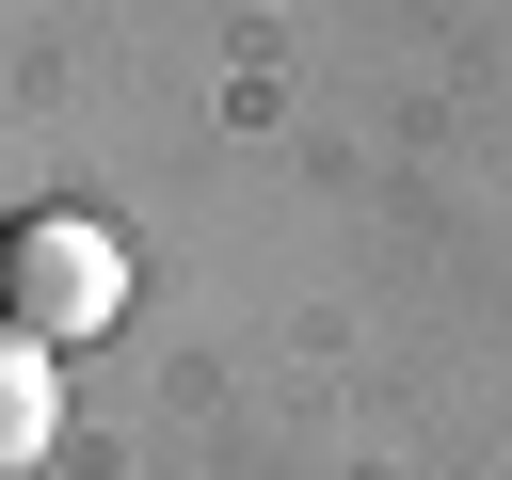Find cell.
Listing matches in <instances>:
<instances>
[{
	"mask_svg": "<svg viewBox=\"0 0 512 480\" xmlns=\"http://www.w3.org/2000/svg\"><path fill=\"white\" fill-rule=\"evenodd\" d=\"M48 432H64V368H48V336H16V320H0V480H32V464H48Z\"/></svg>",
	"mask_w": 512,
	"mask_h": 480,
	"instance_id": "7a4b0ae2",
	"label": "cell"
},
{
	"mask_svg": "<svg viewBox=\"0 0 512 480\" xmlns=\"http://www.w3.org/2000/svg\"><path fill=\"white\" fill-rule=\"evenodd\" d=\"M112 288H128V272H112V240H96V224H64V208H48V224H0V320H16V336H48V352H64V336H96V320H112Z\"/></svg>",
	"mask_w": 512,
	"mask_h": 480,
	"instance_id": "6da1fadb",
	"label": "cell"
}]
</instances>
